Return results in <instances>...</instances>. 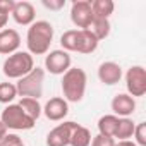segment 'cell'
<instances>
[{"mask_svg":"<svg viewBox=\"0 0 146 146\" xmlns=\"http://www.w3.org/2000/svg\"><path fill=\"white\" fill-rule=\"evenodd\" d=\"M53 41V26L48 21H35L28 28L26 45L31 55H45Z\"/></svg>","mask_w":146,"mask_h":146,"instance_id":"obj_1","label":"cell"},{"mask_svg":"<svg viewBox=\"0 0 146 146\" xmlns=\"http://www.w3.org/2000/svg\"><path fill=\"white\" fill-rule=\"evenodd\" d=\"M86 84H88V76L84 69L81 67H70L65 74H62V93L64 100L69 103H78L84 98L86 93Z\"/></svg>","mask_w":146,"mask_h":146,"instance_id":"obj_2","label":"cell"},{"mask_svg":"<svg viewBox=\"0 0 146 146\" xmlns=\"http://www.w3.org/2000/svg\"><path fill=\"white\" fill-rule=\"evenodd\" d=\"M35 69V60L29 52H16L9 55L2 64V72L9 79H21Z\"/></svg>","mask_w":146,"mask_h":146,"instance_id":"obj_3","label":"cell"},{"mask_svg":"<svg viewBox=\"0 0 146 146\" xmlns=\"http://www.w3.org/2000/svg\"><path fill=\"white\" fill-rule=\"evenodd\" d=\"M43 81H45V70L41 67H35L26 76L17 79V95L23 98H35L38 100L43 95Z\"/></svg>","mask_w":146,"mask_h":146,"instance_id":"obj_4","label":"cell"},{"mask_svg":"<svg viewBox=\"0 0 146 146\" xmlns=\"http://www.w3.org/2000/svg\"><path fill=\"white\" fill-rule=\"evenodd\" d=\"M0 120L2 124L12 131H29L35 127V120L31 117H28L24 113V110L17 105V103H11L2 110V115H0Z\"/></svg>","mask_w":146,"mask_h":146,"instance_id":"obj_5","label":"cell"},{"mask_svg":"<svg viewBox=\"0 0 146 146\" xmlns=\"http://www.w3.org/2000/svg\"><path fill=\"white\" fill-rule=\"evenodd\" d=\"M125 88H127V95L132 98L144 96V93H146V69L143 65H132L127 69Z\"/></svg>","mask_w":146,"mask_h":146,"instance_id":"obj_6","label":"cell"},{"mask_svg":"<svg viewBox=\"0 0 146 146\" xmlns=\"http://www.w3.org/2000/svg\"><path fill=\"white\" fill-rule=\"evenodd\" d=\"M95 16L91 11V2L90 0H76L70 5V21L79 29H88L90 24L93 23Z\"/></svg>","mask_w":146,"mask_h":146,"instance_id":"obj_7","label":"cell"},{"mask_svg":"<svg viewBox=\"0 0 146 146\" xmlns=\"http://www.w3.org/2000/svg\"><path fill=\"white\" fill-rule=\"evenodd\" d=\"M70 64H72V58L67 52H64L62 48L60 50H52L46 53L45 57V69L53 76H62L70 69Z\"/></svg>","mask_w":146,"mask_h":146,"instance_id":"obj_8","label":"cell"},{"mask_svg":"<svg viewBox=\"0 0 146 146\" xmlns=\"http://www.w3.org/2000/svg\"><path fill=\"white\" fill-rule=\"evenodd\" d=\"M76 125L78 124L72 122V120H67V122H62V124L55 125L46 134V146H69L70 134H72Z\"/></svg>","mask_w":146,"mask_h":146,"instance_id":"obj_9","label":"cell"},{"mask_svg":"<svg viewBox=\"0 0 146 146\" xmlns=\"http://www.w3.org/2000/svg\"><path fill=\"white\" fill-rule=\"evenodd\" d=\"M43 113L48 120L52 122H60L67 117L69 113V103L62 98V96H53L50 98L45 107H43Z\"/></svg>","mask_w":146,"mask_h":146,"instance_id":"obj_10","label":"cell"},{"mask_svg":"<svg viewBox=\"0 0 146 146\" xmlns=\"http://www.w3.org/2000/svg\"><path fill=\"white\" fill-rule=\"evenodd\" d=\"M110 107H112V112L115 117H119V119L131 117L136 110V100L132 96H129L127 93H119L113 96Z\"/></svg>","mask_w":146,"mask_h":146,"instance_id":"obj_11","label":"cell"},{"mask_svg":"<svg viewBox=\"0 0 146 146\" xmlns=\"http://www.w3.org/2000/svg\"><path fill=\"white\" fill-rule=\"evenodd\" d=\"M11 16H12V19L17 24H21V26H31L35 23V17H36L35 5L31 2H26V0H23V2H16Z\"/></svg>","mask_w":146,"mask_h":146,"instance_id":"obj_12","label":"cell"},{"mask_svg":"<svg viewBox=\"0 0 146 146\" xmlns=\"http://www.w3.org/2000/svg\"><path fill=\"white\" fill-rule=\"evenodd\" d=\"M98 79L107 86H113L122 79V67L117 62H103L98 67Z\"/></svg>","mask_w":146,"mask_h":146,"instance_id":"obj_13","label":"cell"},{"mask_svg":"<svg viewBox=\"0 0 146 146\" xmlns=\"http://www.w3.org/2000/svg\"><path fill=\"white\" fill-rule=\"evenodd\" d=\"M19 46H21V35L16 29L7 28L0 31V53L2 55H12L19 52Z\"/></svg>","mask_w":146,"mask_h":146,"instance_id":"obj_14","label":"cell"},{"mask_svg":"<svg viewBox=\"0 0 146 146\" xmlns=\"http://www.w3.org/2000/svg\"><path fill=\"white\" fill-rule=\"evenodd\" d=\"M98 40L95 38V35L88 29H78V41H76V52L78 53H93L98 48Z\"/></svg>","mask_w":146,"mask_h":146,"instance_id":"obj_15","label":"cell"},{"mask_svg":"<svg viewBox=\"0 0 146 146\" xmlns=\"http://www.w3.org/2000/svg\"><path fill=\"white\" fill-rule=\"evenodd\" d=\"M91 132H90V129L88 127H84V125H76L74 127V131H72V134H70V143H69V146H90L91 144Z\"/></svg>","mask_w":146,"mask_h":146,"instance_id":"obj_16","label":"cell"},{"mask_svg":"<svg viewBox=\"0 0 146 146\" xmlns=\"http://www.w3.org/2000/svg\"><path fill=\"white\" fill-rule=\"evenodd\" d=\"M117 124H119V117H115L113 113L102 115V117L98 119V134L113 137L115 129H117Z\"/></svg>","mask_w":146,"mask_h":146,"instance_id":"obj_17","label":"cell"},{"mask_svg":"<svg viewBox=\"0 0 146 146\" xmlns=\"http://www.w3.org/2000/svg\"><path fill=\"white\" fill-rule=\"evenodd\" d=\"M113 9L115 4L112 0H95V2H91V11L96 19H108L113 14Z\"/></svg>","mask_w":146,"mask_h":146,"instance_id":"obj_18","label":"cell"},{"mask_svg":"<svg viewBox=\"0 0 146 146\" xmlns=\"http://www.w3.org/2000/svg\"><path fill=\"white\" fill-rule=\"evenodd\" d=\"M134 127H136V124L132 122V119H129V117H122V119H119V124H117V129H115L113 139H115V137H117L119 141L131 139L132 134H134Z\"/></svg>","mask_w":146,"mask_h":146,"instance_id":"obj_19","label":"cell"},{"mask_svg":"<svg viewBox=\"0 0 146 146\" xmlns=\"http://www.w3.org/2000/svg\"><path fill=\"white\" fill-rule=\"evenodd\" d=\"M23 110H24V113L28 115V117H31L35 122L40 119V115L43 113V107L40 105V102L38 100H35V98H23L19 103H17Z\"/></svg>","mask_w":146,"mask_h":146,"instance_id":"obj_20","label":"cell"},{"mask_svg":"<svg viewBox=\"0 0 146 146\" xmlns=\"http://www.w3.org/2000/svg\"><path fill=\"white\" fill-rule=\"evenodd\" d=\"M88 31H91L95 35V38L98 41H102V40L108 38V35H110V21L108 19H96L95 17L93 23L90 24Z\"/></svg>","mask_w":146,"mask_h":146,"instance_id":"obj_21","label":"cell"},{"mask_svg":"<svg viewBox=\"0 0 146 146\" xmlns=\"http://www.w3.org/2000/svg\"><path fill=\"white\" fill-rule=\"evenodd\" d=\"M17 96V88L14 83H0V103L11 105Z\"/></svg>","mask_w":146,"mask_h":146,"instance_id":"obj_22","label":"cell"},{"mask_svg":"<svg viewBox=\"0 0 146 146\" xmlns=\"http://www.w3.org/2000/svg\"><path fill=\"white\" fill-rule=\"evenodd\" d=\"M76 41H78V29H69L64 31L60 36V46L64 52H76Z\"/></svg>","mask_w":146,"mask_h":146,"instance_id":"obj_23","label":"cell"},{"mask_svg":"<svg viewBox=\"0 0 146 146\" xmlns=\"http://www.w3.org/2000/svg\"><path fill=\"white\" fill-rule=\"evenodd\" d=\"M134 143L137 144V146H146V122H139V124H136V127H134Z\"/></svg>","mask_w":146,"mask_h":146,"instance_id":"obj_24","label":"cell"},{"mask_svg":"<svg viewBox=\"0 0 146 146\" xmlns=\"http://www.w3.org/2000/svg\"><path fill=\"white\" fill-rule=\"evenodd\" d=\"M90 146H115V139H113V137H108V136L96 134V136L91 139V144H90Z\"/></svg>","mask_w":146,"mask_h":146,"instance_id":"obj_25","label":"cell"},{"mask_svg":"<svg viewBox=\"0 0 146 146\" xmlns=\"http://www.w3.org/2000/svg\"><path fill=\"white\" fill-rule=\"evenodd\" d=\"M19 144H23V141H21V137L17 134L7 132L2 139H0V146H19Z\"/></svg>","mask_w":146,"mask_h":146,"instance_id":"obj_26","label":"cell"},{"mask_svg":"<svg viewBox=\"0 0 146 146\" xmlns=\"http://www.w3.org/2000/svg\"><path fill=\"white\" fill-rule=\"evenodd\" d=\"M43 7L50 9V11H60L65 5V0H43Z\"/></svg>","mask_w":146,"mask_h":146,"instance_id":"obj_27","label":"cell"},{"mask_svg":"<svg viewBox=\"0 0 146 146\" xmlns=\"http://www.w3.org/2000/svg\"><path fill=\"white\" fill-rule=\"evenodd\" d=\"M14 0H0V12L4 14H11L12 9H14Z\"/></svg>","mask_w":146,"mask_h":146,"instance_id":"obj_28","label":"cell"},{"mask_svg":"<svg viewBox=\"0 0 146 146\" xmlns=\"http://www.w3.org/2000/svg\"><path fill=\"white\" fill-rule=\"evenodd\" d=\"M7 21H9V14L0 12V31H2V29H5V26H7Z\"/></svg>","mask_w":146,"mask_h":146,"instance_id":"obj_29","label":"cell"},{"mask_svg":"<svg viewBox=\"0 0 146 146\" xmlns=\"http://www.w3.org/2000/svg\"><path fill=\"white\" fill-rule=\"evenodd\" d=\"M115 146H137L134 141H131V139H125V141H119V143H115Z\"/></svg>","mask_w":146,"mask_h":146,"instance_id":"obj_30","label":"cell"},{"mask_svg":"<svg viewBox=\"0 0 146 146\" xmlns=\"http://www.w3.org/2000/svg\"><path fill=\"white\" fill-rule=\"evenodd\" d=\"M5 134H7V127H5V125L2 124V120H0V139H2V137H4Z\"/></svg>","mask_w":146,"mask_h":146,"instance_id":"obj_31","label":"cell"},{"mask_svg":"<svg viewBox=\"0 0 146 146\" xmlns=\"http://www.w3.org/2000/svg\"><path fill=\"white\" fill-rule=\"evenodd\" d=\"M19 146H24V144H19Z\"/></svg>","mask_w":146,"mask_h":146,"instance_id":"obj_32","label":"cell"}]
</instances>
